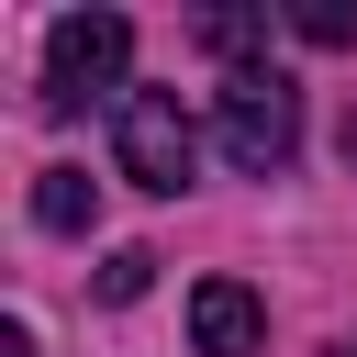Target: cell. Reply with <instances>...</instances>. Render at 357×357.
Returning <instances> with one entry per match:
<instances>
[{
	"label": "cell",
	"instance_id": "3957f363",
	"mask_svg": "<svg viewBox=\"0 0 357 357\" xmlns=\"http://www.w3.org/2000/svg\"><path fill=\"white\" fill-rule=\"evenodd\" d=\"M112 156H123V178H134V190L178 201V190H190V156H201V134H190L178 89H123V100H112Z\"/></svg>",
	"mask_w": 357,
	"mask_h": 357
},
{
	"label": "cell",
	"instance_id": "9c48e42d",
	"mask_svg": "<svg viewBox=\"0 0 357 357\" xmlns=\"http://www.w3.org/2000/svg\"><path fill=\"white\" fill-rule=\"evenodd\" d=\"M346 167H357V112H346Z\"/></svg>",
	"mask_w": 357,
	"mask_h": 357
},
{
	"label": "cell",
	"instance_id": "7a4b0ae2",
	"mask_svg": "<svg viewBox=\"0 0 357 357\" xmlns=\"http://www.w3.org/2000/svg\"><path fill=\"white\" fill-rule=\"evenodd\" d=\"M223 156H234L245 178H279V167L301 156V89H290L279 67H234V78H223Z\"/></svg>",
	"mask_w": 357,
	"mask_h": 357
},
{
	"label": "cell",
	"instance_id": "6da1fadb",
	"mask_svg": "<svg viewBox=\"0 0 357 357\" xmlns=\"http://www.w3.org/2000/svg\"><path fill=\"white\" fill-rule=\"evenodd\" d=\"M123 67H134V22H123V11H67V22L45 33V112L123 100Z\"/></svg>",
	"mask_w": 357,
	"mask_h": 357
},
{
	"label": "cell",
	"instance_id": "8992f818",
	"mask_svg": "<svg viewBox=\"0 0 357 357\" xmlns=\"http://www.w3.org/2000/svg\"><path fill=\"white\" fill-rule=\"evenodd\" d=\"M201 45H212V56H257L268 22H257V11H201Z\"/></svg>",
	"mask_w": 357,
	"mask_h": 357
},
{
	"label": "cell",
	"instance_id": "277c9868",
	"mask_svg": "<svg viewBox=\"0 0 357 357\" xmlns=\"http://www.w3.org/2000/svg\"><path fill=\"white\" fill-rule=\"evenodd\" d=\"M190 346H201V357H257V346H268V301H257L245 279H201V290H190Z\"/></svg>",
	"mask_w": 357,
	"mask_h": 357
},
{
	"label": "cell",
	"instance_id": "ba28073f",
	"mask_svg": "<svg viewBox=\"0 0 357 357\" xmlns=\"http://www.w3.org/2000/svg\"><path fill=\"white\" fill-rule=\"evenodd\" d=\"M290 33H301V45H357V11H335V0H301V11H290Z\"/></svg>",
	"mask_w": 357,
	"mask_h": 357
},
{
	"label": "cell",
	"instance_id": "5b68a950",
	"mask_svg": "<svg viewBox=\"0 0 357 357\" xmlns=\"http://www.w3.org/2000/svg\"><path fill=\"white\" fill-rule=\"evenodd\" d=\"M33 223H45V234H89V223H100L89 167H45V178H33Z\"/></svg>",
	"mask_w": 357,
	"mask_h": 357
},
{
	"label": "cell",
	"instance_id": "52a82bcc",
	"mask_svg": "<svg viewBox=\"0 0 357 357\" xmlns=\"http://www.w3.org/2000/svg\"><path fill=\"white\" fill-rule=\"evenodd\" d=\"M156 279V245H112V268H100V301H134Z\"/></svg>",
	"mask_w": 357,
	"mask_h": 357
}]
</instances>
